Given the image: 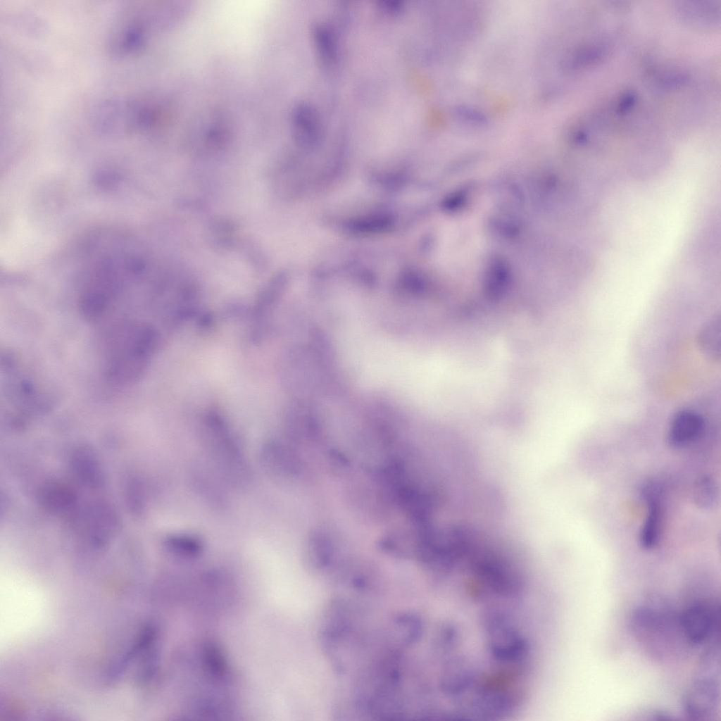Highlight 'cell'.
Instances as JSON below:
<instances>
[{"label": "cell", "mask_w": 721, "mask_h": 721, "mask_svg": "<svg viewBox=\"0 0 721 721\" xmlns=\"http://www.w3.org/2000/svg\"><path fill=\"white\" fill-rule=\"evenodd\" d=\"M203 432L208 452L220 476L232 486L246 487L251 470L225 420L211 412L205 418Z\"/></svg>", "instance_id": "obj_1"}, {"label": "cell", "mask_w": 721, "mask_h": 721, "mask_svg": "<svg viewBox=\"0 0 721 721\" xmlns=\"http://www.w3.org/2000/svg\"><path fill=\"white\" fill-rule=\"evenodd\" d=\"M720 702V650L708 648L703 653L696 675L686 693L684 707L694 720L706 719Z\"/></svg>", "instance_id": "obj_2"}, {"label": "cell", "mask_w": 721, "mask_h": 721, "mask_svg": "<svg viewBox=\"0 0 721 721\" xmlns=\"http://www.w3.org/2000/svg\"><path fill=\"white\" fill-rule=\"evenodd\" d=\"M91 117L99 132L122 134L146 125L150 115L148 109L132 100L110 99L96 105Z\"/></svg>", "instance_id": "obj_3"}, {"label": "cell", "mask_w": 721, "mask_h": 721, "mask_svg": "<svg viewBox=\"0 0 721 721\" xmlns=\"http://www.w3.org/2000/svg\"><path fill=\"white\" fill-rule=\"evenodd\" d=\"M679 620L686 640L692 644H703L719 636L720 606L695 603L682 613Z\"/></svg>", "instance_id": "obj_4"}, {"label": "cell", "mask_w": 721, "mask_h": 721, "mask_svg": "<svg viewBox=\"0 0 721 721\" xmlns=\"http://www.w3.org/2000/svg\"><path fill=\"white\" fill-rule=\"evenodd\" d=\"M263 470L274 479L291 478L299 471V463L290 447L278 440H268L258 453Z\"/></svg>", "instance_id": "obj_5"}, {"label": "cell", "mask_w": 721, "mask_h": 721, "mask_svg": "<svg viewBox=\"0 0 721 721\" xmlns=\"http://www.w3.org/2000/svg\"><path fill=\"white\" fill-rule=\"evenodd\" d=\"M706 428L703 416L696 410L684 408L672 417L667 432V443L673 448L684 447L699 439Z\"/></svg>", "instance_id": "obj_6"}, {"label": "cell", "mask_w": 721, "mask_h": 721, "mask_svg": "<svg viewBox=\"0 0 721 721\" xmlns=\"http://www.w3.org/2000/svg\"><path fill=\"white\" fill-rule=\"evenodd\" d=\"M662 492H652L641 497L647 503V513L639 532V543L645 550H650L658 544L662 525V508L659 499Z\"/></svg>", "instance_id": "obj_7"}, {"label": "cell", "mask_w": 721, "mask_h": 721, "mask_svg": "<svg viewBox=\"0 0 721 721\" xmlns=\"http://www.w3.org/2000/svg\"><path fill=\"white\" fill-rule=\"evenodd\" d=\"M73 465L77 476L88 485L97 487L103 482L97 458L89 449L82 448L76 451L73 457Z\"/></svg>", "instance_id": "obj_8"}, {"label": "cell", "mask_w": 721, "mask_h": 721, "mask_svg": "<svg viewBox=\"0 0 721 721\" xmlns=\"http://www.w3.org/2000/svg\"><path fill=\"white\" fill-rule=\"evenodd\" d=\"M165 548L175 556L192 559L202 553V541L195 536L187 534H172L167 536L163 541Z\"/></svg>", "instance_id": "obj_9"}, {"label": "cell", "mask_w": 721, "mask_h": 721, "mask_svg": "<svg viewBox=\"0 0 721 721\" xmlns=\"http://www.w3.org/2000/svg\"><path fill=\"white\" fill-rule=\"evenodd\" d=\"M720 317L716 315L710 319L701 329L698 336V344L706 356L715 360L720 358Z\"/></svg>", "instance_id": "obj_10"}, {"label": "cell", "mask_w": 721, "mask_h": 721, "mask_svg": "<svg viewBox=\"0 0 721 721\" xmlns=\"http://www.w3.org/2000/svg\"><path fill=\"white\" fill-rule=\"evenodd\" d=\"M75 496L70 489L60 485H50L41 494V501L46 508L54 512H62L71 507Z\"/></svg>", "instance_id": "obj_11"}, {"label": "cell", "mask_w": 721, "mask_h": 721, "mask_svg": "<svg viewBox=\"0 0 721 721\" xmlns=\"http://www.w3.org/2000/svg\"><path fill=\"white\" fill-rule=\"evenodd\" d=\"M692 498L694 503L698 508H712L717 498V489L713 478L708 475L698 478L693 487Z\"/></svg>", "instance_id": "obj_12"}]
</instances>
